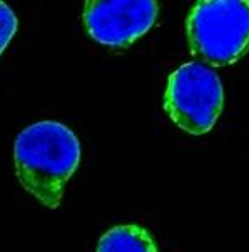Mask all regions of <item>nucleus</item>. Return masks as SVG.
<instances>
[{"label": "nucleus", "instance_id": "1", "mask_svg": "<svg viewBox=\"0 0 249 252\" xmlns=\"http://www.w3.org/2000/svg\"><path fill=\"white\" fill-rule=\"evenodd\" d=\"M20 186L47 209L61 206L69 179L80 162V144L69 127L55 121L32 124L14 144Z\"/></svg>", "mask_w": 249, "mask_h": 252}, {"label": "nucleus", "instance_id": "2", "mask_svg": "<svg viewBox=\"0 0 249 252\" xmlns=\"http://www.w3.org/2000/svg\"><path fill=\"white\" fill-rule=\"evenodd\" d=\"M194 57L213 67L238 62L249 52V0H201L186 19Z\"/></svg>", "mask_w": 249, "mask_h": 252}, {"label": "nucleus", "instance_id": "3", "mask_svg": "<svg viewBox=\"0 0 249 252\" xmlns=\"http://www.w3.org/2000/svg\"><path fill=\"white\" fill-rule=\"evenodd\" d=\"M162 107L179 129L204 135L216 126L224 107L219 75L199 62H187L169 75Z\"/></svg>", "mask_w": 249, "mask_h": 252}, {"label": "nucleus", "instance_id": "4", "mask_svg": "<svg viewBox=\"0 0 249 252\" xmlns=\"http://www.w3.org/2000/svg\"><path fill=\"white\" fill-rule=\"evenodd\" d=\"M159 3L154 0H89L82 20L94 40L107 47H129L156 24Z\"/></svg>", "mask_w": 249, "mask_h": 252}, {"label": "nucleus", "instance_id": "5", "mask_svg": "<svg viewBox=\"0 0 249 252\" xmlns=\"http://www.w3.org/2000/svg\"><path fill=\"white\" fill-rule=\"evenodd\" d=\"M96 252H159L147 229L137 224L115 225L102 234Z\"/></svg>", "mask_w": 249, "mask_h": 252}, {"label": "nucleus", "instance_id": "6", "mask_svg": "<svg viewBox=\"0 0 249 252\" xmlns=\"http://www.w3.org/2000/svg\"><path fill=\"white\" fill-rule=\"evenodd\" d=\"M19 29V19L5 2H0V55L14 38Z\"/></svg>", "mask_w": 249, "mask_h": 252}]
</instances>
